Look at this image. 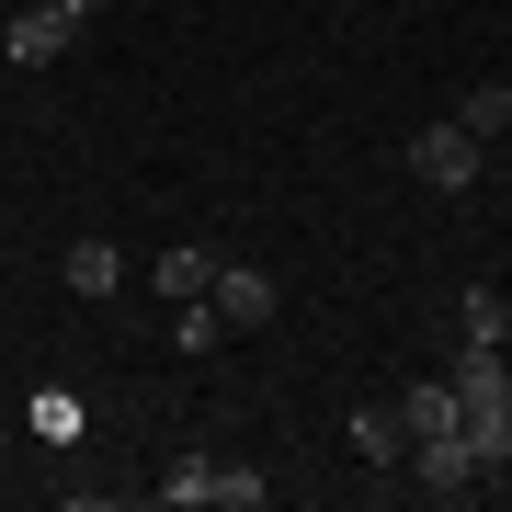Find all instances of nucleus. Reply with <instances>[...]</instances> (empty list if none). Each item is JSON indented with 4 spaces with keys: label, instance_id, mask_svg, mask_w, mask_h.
Returning a JSON list of instances; mask_svg holds the SVG:
<instances>
[{
    "label": "nucleus",
    "instance_id": "39448f33",
    "mask_svg": "<svg viewBox=\"0 0 512 512\" xmlns=\"http://www.w3.org/2000/svg\"><path fill=\"white\" fill-rule=\"evenodd\" d=\"M205 308H217L228 330H262V319H274V274H251V262H217V285H205Z\"/></svg>",
    "mask_w": 512,
    "mask_h": 512
},
{
    "label": "nucleus",
    "instance_id": "9b49d317",
    "mask_svg": "<svg viewBox=\"0 0 512 512\" xmlns=\"http://www.w3.org/2000/svg\"><path fill=\"white\" fill-rule=\"evenodd\" d=\"M456 319H467V342H512V296H490V285H467Z\"/></svg>",
    "mask_w": 512,
    "mask_h": 512
},
{
    "label": "nucleus",
    "instance_id": "6e6552de",
    "mask_svg": "<svg viewBox=\"0 0 512 512\" xmlns=\"http://www.w3.org/2000/svg\"><path fill=\"white\" fill-rule=\"evenodd\" d=\"M456 126H467L478 148H490V137H512V80H478V92L456 103Z\"/></svg>",
    "mask_w": 512,
    "mask_h": 512
},
{
    "label": "nucleus",
    "instance_id": "ddd939ff",
    "mask_svg": "<svg viewBox=\"0 0 512 512\" xmlns=\"http://www.w3.org/2000/svg\"><path fill=\"white\" fill-rule=\"evenodd\" d=\"M69 285H80V296L114 285V251H103V239H80V251H69Z\"/></svg>",
    "mask_w": 512,
    "mask_h": 512
},
{
    "label": "nucleus",
    "instance_id": "7ed1b4c3",
    "mask_svg": "<svg viewBox=\"0 0 512 512\" xmlns=\"http://www.w3.org/2000/svg\"><path fill=\"white\" fill-rule=\"evenodd\" d=\"M410 183H433V194H467V183H478V137L456 126V114L410 137Z\"/></svg>",
    "mask_w": 512,
    "mask_h": 512
},
{
    "label": "nucleus",
    "instance_id": "4468645a",
    "mask_svg": "<svg viewBox=\"0 0 512 512\" xmlns=\"http://www.w3.org/2000/svg\"><path fill=\"white\" fill-rule=\"evenodd\" d=\"M57 12H69V23H92V12H103V0H57Z\"/></svg>",
    "mask_w": 512,
    "mask_h": 512
},
{
    "label": "nucleus",
    "instance_id": "20e7f679",
    "mask_svg": "<svg viewBox=\"0 0 512 512\" xmlns=\"http://www.w3.org/2000/svg\"><path fill=\"white\" fill-rule=\"evenodd\" d=\"M69 35H80V23L57 12V0H23V12L0 23V57H12V69H57V57H69Z\"/></svg>",
    "mask_w": 512,
    "mask_h": 512
},
{
    "label": "nucleus",
    "instance_id": "f03ea898",
    "mask_svg": "<svg viewBox=\"0 0 512 512\" xmlns=\"http://www.w3.org/2000/svg\"><path fill=\"white\" fill-rule=\"evenodd\" d=\"M399 467H410V490H421V501H467V490H490V456H478L467 433H421Z\"/></svg>",
    "mask_w": 512,
    "mask_h": 512
},
{
    "label": "nucleus",
    "instance_id": "f8f14e48",
    "mask_svg": "<svg viewBox=\"0 0 512 512\" xmlns=\"http://www.w3.org/2000/svg\"><path fill=\"white\" fill-rule=\"evenodd\" d=\"M171 330H183V353H217V342H228V319L205 308V296H183V308H171Z\"/></svg>",
    "mask_w": 512,
    "mask_h": 512
},
{
    "label": "nucleus",
    "instance_id": "423d86ee",
    "mask_svg": "<svg viewBox=\"0 0 512 512\" xmlns=\"http://www.w3.org/2000/svg\"><path fill=\"white\" fill-rule=\"evenodd\" d=\"M342 433H353V456H365V467H399V456H410V421H399V399H365V410L342 421Z\"/></svg>",
    "mask_w": 512,
    "mask_h": 512
},
{
    "label": "nucleus",
    "instance_id": "2eb2a0df",
    "mask_svg": "<svg viewBox=\"0 0 512 512\" xmlns=\"http://www.w3.org/2000/svg\"><path fill=\"white\" fill-rule=\"evenodd\" d=\"M0 12H23V0H0Z\"/></svg>",
    "mask_w": 512,
    "mask_h": 512
},
{
    "label": "nucleus",
    "instance_id": "f257e3e1",
    "mask_svg": "<svg viewBox=\"0 0 512 512\" xmlns=\"http://www.w3.org/2000/svg\"><path fill=\"white\" fill-rule=\"evenodd\" d=\"M456 433L490 467H512V365H501V342H467V365H456Z\"/></svg>",
    "mask_w": 512,
    "mask_h": 512
},
{
    "label": "nucleus",
    "instance_id": "0eeeda50",
    "mask_svg": "<svg viewBox=\"0 0 512 512\" xmlns=\"http://www.w3.org/2000/svg\"><path fill=\"white\" fill-rule=\"evenodd\" d=\"M205 285H217V251H194V239H171V251H160V296L183 308V296H205Z\"/></svg>",
    "mask_w": 512,
    "mask_h": 512
},
{
    "label": "nucleus",
    "instance_id": "9d476101",
    "mask_svg": "<svg viewBox=\"0 0 512 512\" xmlns=\"http://www.w3.org/2000/svg\"><path fill=\"white\" fill-rule=\"evenodd\" d=\"M399 421H410V444L421 433H456V387H399Z\"/></svg>",
    "mask_w": 512,
    "mask_h": 512
},
{
    "label": "nucleus",
    "instance_id": "1a4fd4ad",
    "mask_svg": "<svg viewBox=\"0 0 512 512\" xmlns=\"http://www.w3.org/2000/svg\"><path fill=\"white\" fill-rule=\"evenodd\" d=\"M160 501H171V512L217 501V456H171V467H160Z\"/></svg>",
    "mask_w": 512,
    "mask_h": 512
}]
</instances>
